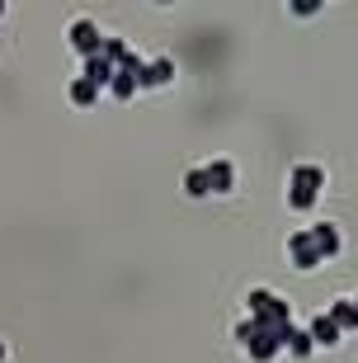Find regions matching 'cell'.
Instances as JSON below:
<instances>
[{"instance_id": "cell-1", "label": "cell", "mask_w": 358, "mask_h": 363, "mask_svg": "<svg viewBox=\"0 0 358 363\" xmlns=\"http://www.w3.org/2000/svg\"><path fill=\"white\" fill-rule=\"evenodd\" d=\"M245 316H250L259 330H274V335L292 330V302L283 293H269V288H250V293H245Z\"/></svg>"}, {"instance_id": "cell-2", "label": "cell", "mask_w": 358, "mask_h": 363, "mask_svg": "<svg viewBox=\"0 0 358 363\" xmlns=\"http://www.w3.org/2000/svg\"><path fill=\"white\" fill-rule=\"evenodd\" d=\"M320 189H325V170L316 161H297L288 175V208L292 213H311L320 199Z\"/></svg>"}, {"instance_id": "cell-3", "label": "cell", "mask_w": 358, "mask_h": 363, "mask_svg": "<svg viewBox=\"0 0 358 363\" xmlns=\"http://www.w3.org/2000/svg\"><path fill=\"white\" fill-rule=\"evenodd\" d=\"M288 264L297 274H316L320 264H325V259H320V250H316V241H311V231H292L288 236Z\"/></svg>"}, {"instance_id": "cell-4", "label": "cell", "mask_w": 358, "mask_h": 363, "mask_svg": "<svg viewBox=\"0 0 358 363\" xmlns=\"http://www.w3.org/2000/svg\"><path fill=\"white\" fill-rule=\"evenodd\" d=\"M67 43H71V52L85 62V57H94L99 48H104V33H99V24H94V19H85V14H80V19H71V24H67Z\"/></svg>"}, {"instance_id": "cell-5", "label": "cell", "mask_w": 358, "mask_h": 363, "mask_svg": "<svg viewBox=\"0 0 358 363\" xmlns=\"http://www.w3.org/2000/svg\"><path fill=\"white\" fill-rule=\"evenodd\" d=\"M203 179H208V199H226L236 189V165L226 156H213V161H203Z\"/></svg>"}, {"instance_id": "cell-6", "label": "cell", "mask_w": 358, "mask_h": 363, "mask_svg": "<svg viewBox=\"0 0 358 363\" xmlns=\"http://www.w3.org/2000/svg\"><path fill=\"white\" fill-rule=\"evenodd\" d=\"M283 340H288V330L274 335V330H259V325H254V335L245 340L240 350H245V359H250V363H274L283 354Z\"/></svg>"}, {"instance_id": "cell-7", "label": "cell", "mask_w": 358, "mask_h": 363, "mask_svg": "<svg viewBox=\"0 0 358 363\" xmlns=\"http://www.w3.org/2000/svg\"><path fill=\"white\" fill-rule=\"evenodd\" d=\"M174 85V62L170 57H146L142 71H137V90H165Z\"/></svg>"}, {"instance_id": "cell-8", "label": "cell", "mask_w": 358, "mask_h": 363, "mask_svg": "<svg viewBox=\"0 0 358 363\" xmlns=\"http://www.w3.org/2000/svg\"><path fill=\"white\" fill-rule=\"evenodd\" d=\"M306 231H311V241H316L320 259H335L340 250H345V231L335 227V222H316V227H306Z\"/></svg>"}, {"instance_id": "cell-9", "label": "cell", "mask_w": 358, "mask_h": 363, "mask_svg": "<svg viewBox=\"0 0 358 363\" xmlns=\"http://www.w3.org/2000/svg\"><path fill=\"white\" fill-rule=\"evenodd\" d=\"M306 335H311V345H316V350H335V345L345 340L340 330H335V321L325 316V311H316V316L306 321Z\"/></svg>"}, {"instance_id": "cell-10", "label": "cell", "mask_w": 358, "mask_h": 363, "mask_svg": "<svg viewBox=\"0 0 358 363\" xmlns=\"http://www.w3.org/2000/svg\"><path fill=\"white\" fill-rule=\"evenodd\" d=\"M325 316L335 321V330H340V335H354V330H358V307H354V297H335L330 307H325Z\"/></svg>"}, {"instance_id": "cell-11", "label": "cell", "mask_w": 358, "mask_h": 363, "mask_svg": "<svg viewBox=\"0 0 358 363\" xmlns=\"http://www.w3.org/2000/svg\"><path fill=\"white\" fill-rule=\"evenodd\" d=\"M80 81H90L94 90H104V85L113 81V67H108V57H104V52L85 57V71H80Z\"/></svg>"}, {"instance_id": "cell-12", "label": "cell", "mask_w": 358, "mask_h": 363, "mask_svg": "<svg viewBox=\"0 0 358 363\" xmlns=\"http://www.w3.org/2000/svg\"><path fill=\"white\" fill-rule=\"evenodd\" d=\"M283 350H288L292 359H311V354H316V345H311V335H306V330H297V325H292L288 340H283Z\"/></svg>"}, {"instance_id": "cell-13", "label": "cell", "mask_w": 358, "mask_h": 363, "mask_svg": "<svg viewBox=\"0 0 358 363\" xmlns=\"http://www.w3.org/2000/svg\"><path fill=\"white\" fill-rule=\"evenodd\" d=\"M67 99H71L76 108H94V99H99V90H94L90 81H80V76H76V81H71V94H67Z\"/></svg>"}, {"instance_id": "cell-14", "label": "cell", "mask_w": 358, "mask_h": 363, "mask_svg": "<svg viewBox=\"0 0 358 363\" xmlns=\"http://www.w3.org/2000/svg\"><path fill=\"white\" fill-rule=\"evenodd\" d=\"M108 94H113V99H133V94H137V76H133V71H113Z\"/></svg>"}, {"instance_id": "cell-15", "label": "cell", "mask_w": 358, "mask_h": 363, "mask_svg": "<svg viewBox=\"0 0 358 363\" xmlns=\"http://www.w3.org/2000/svg\"><path fill=\"white\" fill-rule=\"evenodd\" d=\"M184 194L189 199H208V179H203V165H194L184 175Z\"/></svg>"}, {"instance_id": "cell-16", "label": "cell", "mask_w": 358, "mask_h": 363, "mask_svg": "<svg viewBox=\"0 0 358 363\" xmlns=\"http://www.w3.org/2000/svg\"><path fill=\"white\" fill-rule=\"evenodd\" d=\"M288 10L297 14V19H311V14L320 10V0H288Z\"/></svg>"}, {"instance_id": "cell-17", "label": "cell", "mask_w": 358, "mask_h": 363, "mask_svg": "<svg viewBox=\"0 0 358 363\" xmlns=\"http://www.w3.org/2000/svg\"><path fill=\"white\" fill-rule=\"evenodd\" d=\"M0 14H5V5H0Z\"/></svg>"}, {"instance_id": "cell-18", "label": "cell", "mask_w": 358, "mask_h": 363, "mask_svg": "<svg viewBox=\"0 0 358 363\" xmlns=\"http://www.w3.org/2000/svg\"><path fill=\"white\" fill-rule=\"evenodd\" d=\"M354 307H358V297H354Z\"/></svg>"}]
</instances>
